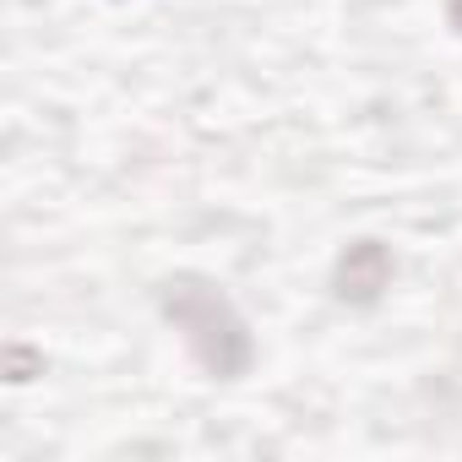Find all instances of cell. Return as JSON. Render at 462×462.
I'll use <instances>...</instances> for the list:
<instances>
[{
    "instance_id": "2",
    "label": "cell",
    "mask_w": 462,
    "mask_h": 462,
    "mask_svg": "<svg viewBox=\"0 0 462 462\" xmlns=\"http://www.w3.org/2000/svg\"><path fill=\"white\" fill-rule=\"evenodd\" d=\"M392 251L381 240H354L343 256H337V273H332V289L337 300L348 305H375L386 289H392Z\"/></svg>"
},
{
    "instance_id": "3",
    "label": "cell",
    "mask_w": 462,
    "mask_h": 462,
    "mask_svg": "<svg viewBox=\"0 0 462 462\" xmlns=\"http://www.w3.org/2000/svg\"><path fill=\"white\" fill-rule=\"evenodd\" d=\"M446 17H451V28L462 33V0H451V6H446Z\"/></svg>"
},
{
    "instance_id": "1",
    "label": "cell",
    "mask_w": 462,
    "mask_h": 462,
    "mask_svg": "<svg viewBox=\"0 0 462 462\" xmlns=\"http://www.w3.org/2000/svg\"><path fill=\"white\" fill-rule=\"evenodd\" d=\"M163 316L169 327L185 337L190 359L212 375V381H240L256 359V337L245 327V316L235 310L217 283L196 278V273H180L163 283Z\"/></svg>"
}]
</instances>
